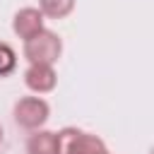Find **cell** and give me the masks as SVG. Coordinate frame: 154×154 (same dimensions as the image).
<instances>
[{
    "label": "cell",
    "instance_id": "1",
    "mask_svg": "<svg viewBox=\"0 0 154 154\" xmlns=\"http://www.w3.org/2000/svg\"><path fill=\"white\" fill-rule=\"evenodd\" d=\"M63 53V41L55 31L41 29L31 38L24 41V58L29 65H55Z\"/></svg>",
    "mask_w": 154,
    "mask_h": 154
},
{
    "label": "cell",
    "instance_id": "2",
    "mask_svg": "<svg viewBox=\"0 0 154 154\" xmlns=\"http://www.w3.org/2000/svg\"><path fill=\"white\" fill-rule=\"evenodd\" d=\"M55 140H58V154H106L108 152L101 137L77 128L58 130Z\"/></svg>",
    "mask_w": 154,
    "mask_h": 154
},
{
    "label": "cell",
    "instance_id": "3",
    "mask_svg": "<svg viewBox=\"0 0 154 154\" xmlns=\"http://www.w3.org/2000/svg\"><path fill=\"white\" fill-rule=\"evenodd\" d=\"M51 118V106L41 96H22L14 103V120L24 130H38Z\"/></svg>",
    "mask_w": 154,
    "mask_h": 154
},
{
    "label": "cell",
    "instance_id": "4",
    "mask_svg": "<svg viewBox=\"0 0 154 154\" xmlns=\"http://www.w3.org/2000/svg\"><path fill=\"white\" fill-rule=\"evenodd\" d=\"M41 29H46V26H43V12H41L38 7H22V10L14 14V19H12V31H14L22 41L31 38V36L38 34Z\"/></svg>",
    "mask_w": 154,
    "mask_h": 154
},
{
    "label": "cell",
    "instance_id": "5",
    "mask_svg": "<svg viewBox=\"0 0 154 154\" xmlns=\"http://www.w3.org/2000/svg\"><path fill=\"white\" fill-rule=\"evenodd\" d=\"M24 84L34 94H48L55 89L58 75H55L53 65H29L24 72Z\"/></svg>",
    "mask_w": 154,
    "mask_h": 154
},
{
    "label": "cell",
    "instance_id": "6",
    "mask_svg": "<svg viewBox=\"0 0 154 154\" xmlns=\"http://www.w3.org/2000/svg\"><path fill=\"white\" fill-rule=\"evenodd\" d=\"M26 154H58V140L55 132L51 130H34V135H29L26 140Z\"/></svg>",
    "mask_w": 154,
    "mask_h": 154
},
{
    "label": "cell",
    "instance_id": "7",
    "mask_svg": "<svg viewBox=\"0 0 154 154\" xmlns=\"http://www.w3.org/2000/svg\"><path fill=\"white\" fill-rule=\"evenodd\" d=\"M38 10L43 12V17L63 19L75 10V0H38Z\"/></svg>",
    "mask_w": 154,
    "mask_h": 154
},
{
    "label": "cell",
    "instance_id": "8",
    "mask_svg": "<svg viewBox=\"0 0 154 154\" xmlns=\"http://www.w3.org/2000/svg\"><path fill=\"white\" fill-rule=\"evenodd\" d=\"M14 67H17V53H14V48L10 43L0 41V77L14 72Z\"/></svg>",
    "mask_w": 154,
    "mask_h": 154
},
{
    "label": "cell",
    "instance_id": "9",
    "mask_svg": "<svg viewBox=\"0 0 154 154\" xmlns=\"http://www.w3.org/2000/svg\"><path fill=\"white\" fill-rule=\"evenodd\" d=\"M0 144H2V128H0Z\"/></svg>",
    "mask_w": 154,
    "mask_h": 154
},
{
    "label": "cell",
    "instance_id": "10",
    "mask_svg": "<svg viewBox=\"0 0 154 154\" xmlns=\"http://www.w3.org/2000/svg\"><path fill=\"white\" fill-rule=\"evenodd\" d=\"M106 154H111V152H106Z\"/></svg>",
    "mask_w": 154,
    "mask_h": 154
}]
</instances>
